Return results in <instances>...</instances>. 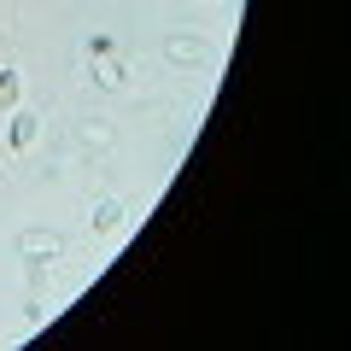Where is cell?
I'll return each mask as SVG.
<instances>
[{"label":"cell","instance_id":"cell-1","mask_svg":"<svg viewBox=\"0 0 351 351\" xmlns=\"http://www.w3.org/2000/svg\"><path fill=\"white\" fill-rule=\"evenodd\" d=\"M164 59L170 64H211L217 59V47H211V36H193V29H170V36H164Z\"/></svg>","mask_w":351,"mask_h":351},{"label":"cell","instance_id":"cell-4","mask_svg":"<svg viewBox=\"0 0 351 351\" xmlns=\"http://www.w3.org/2000/svg\"><path fill=\"white\" fill-rule=\"evenodd\" d=\"M24 106V76L12 64H0V112H18Z\"/></svg>","mask_w":351,"mask_h":351},{"label":"cell","instance_id":"cell-2","mask_svg":"<svg viewBox=\"0 0 351 351\" xmlns=\"http://www.w3.org/2000/svg\"><path fill=\"white\" fill-rule=\"evenodd\" d=\"M12 246H18V258H29V263H53L64 246H71V240H64L59 228H18Z\"/></svg>","mask_w":351,"mask_h":351},{"label":"cell","instance_id":"cell-7","mask_svg":"<svg viewBox=\"0 0 351 351\" xmlns=\"http://www.w3.org/2000/svg\"><path fill=\"white\" fill-rule=\"evenodd\" d=\"M123 76H129L123 59H112V53H106V59H94V82H100V88H117Z\"/></svg>","mask_w":351,"mask_h":351},{"label":"cell","instance_id":"cell-5","mask_svg":"<svg viewBox=\"0 0 351 351\" xmlns=\"http://www.w3.org/2000/svg\"><path fill=\"white\" fill-rule=\"evenodd\" d=\"M76 141H82V147H112L117 129H112V123H100V117H88V123H76Z\"/></svg>","mask_w":351,"mask_h":351},{"label":"cell","instance_id":"cell-8","mask_svg":"<svg viewBox=\"0 0 351 351\" xmlns=\"http://www.w3.org/2000/svg\"><path fill=\"white\" fill-rule=\"evenodd\" d=\"M88 53H94V59H106V53H117V41H112V36H88Z\"/></svg>","mask_w":351,"mask_h":351},{"label":"cell","instance_id":"cell-6","mask_svg":"<svg viewBox=\"0 0 351 351\" xmlns=\"http://www.w3.org/2000/svg\"><path fill=\"white\" fill-rule=\"evenodd\" d=\"M117 228H123V199H106L94 211V234H117Z\"/></svg>","mask_w":351,"mask_h":351},{"label":"cell","instance_id":"cell-3","mask_svg":"<svg viewBox=\"0 0 351 351\" xmlns=\"http://www.w3.org/2000/svg\"><path fill=\"white\" fill-rule=\"evenodd\" d=\"M36 135H41V117L36 112H24V106L6 112V147H12V152H29V147H36Z\"/></svg>","mask_w":351,"mask_h":351}]
</instances>
